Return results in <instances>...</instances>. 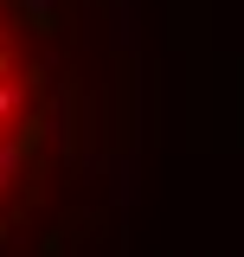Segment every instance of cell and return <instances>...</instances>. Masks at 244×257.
I'll return each instance as SVG.
<instances>
[{"label": "cell", "instance_id": "6da1fadb", "mask_svg": "<svg viewBox=\"0 0 244 257\" xmlns=\"http://www.w3.org/2000/svg\"><path fill=\"white\" fill-rule=\"evenodd\" d=\"M84 167V7L0 0V257H26Z\"/></svg>", "mask_w": 244, "mask_h": 257}]
</instances>
